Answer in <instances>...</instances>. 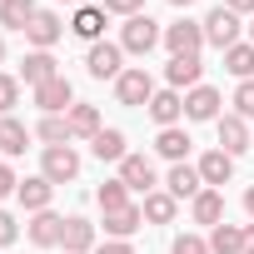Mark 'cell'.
<instances>
[{
	"instance_id": "cell-1",
	"label": "cell",
	"mask_w": 254,
	"mask_h": 254,
	"mask_svg": "<svg viewBox=\"0 0 254 254\" xmlns=\"http://www.w3.org/2000/svg\"><path fill=\"white\" fill-rule=\"evenodd\" d=\"M160 40H165V30H160L150 15H130V20L120 25V50H125V55H150Z\"/></svg>"
},
{
	"instance_id": "cell-2",
	"label": "cell",
	"mask_w": 254,
	"mask_h": 254,
	"mask_svg": "<svg viewBox=\"0 0 254 254\" xmlns=\"http://www.w3.org/2000/svg\"><path fill=\"white\" fill-rule=\"evenodd\" d=\"M204 45H214V50H229V45H239V15L229 10V5H214L204 20Z\"/></svg>"
},
{
	"instance_id": "cell-3",
	"label": "cell",
	"mask_w": 254,
	"mask_h": 254,
	"mask_svg": "<svg viewBox=\"0 0 254 254\" xmlns=\"http://www.w3.org/2000/svg\"><path fill=\"white\" fill-rule=\"evenodd\" d=\"M115 100H120V105H130V110L150 105V100H155V80H150V70H145V65L125 70V75L115 80Z\"/></svg>"
},
{
	"instance_id": "cell-4",
	"label": "cell",
	"mask_w": 254,
	"mask_h": 254,
	"mask_svg": "<svg viewBox=\"0 0 254 254\" xmlns=\"http://www.w3.org/2000/svg\"><path fill=\"white\" fill-rule=\"evenodd\" d=\"M85 70H90L95 80H120V75H125V50H120V40H100V45H90Z\"/></svg>"
},
{
	"instance_id": "cell-5",
	"label": "cell",
	"mask_w": 254,
	"mask_h": 254,
	"mask_svg": "<svg viewBox=\"0 0 254 254\" xmlns=\"http://www.w3.org/2000/svg\"><path fill=\"white\" fill-rule=\"evenodd\" d=\"M40 175H45L50 185H70V180L80 175V155H75L70 145H50L45 160H40Z\"/></svg>"
},
{
	"instance_id": "cell-6",
	"label": "cell",
	"mask_w": 254,
	"mask_h": 254,
	"mask_svg": "<svg viewBox=\"0 0 254 254\" xmlns=\"http://www.w3.org/2000/svg\"><path fill=\"white\" fill-rule=\"evenodd\" d=\"M165 45H170V55H199L204 50V25L199 20H175V25H165Z\"/></svg>"
},
{
	"instance_id": "cell-7",
	"label": "cell",
	"mask_w": 254,
	"mask_h": 254,
	"mask_svg": "<svg viewBox=\"0 0 254 254\" xmlns=\"http://www.w3.org/2000/svg\"><path fill=\"white\" fill-rule=\"evenodd\" d=\"M35 105H40L45 115H70V105H75V85H70L65 75H55V80L35 85Z\"/></svg>"
},
{
	"instance_id": "cell-8",
	"label": "cell",
	"mask_w": 254,
	"mask_h": 254,
	"mask_svg": "<svg viewBox=\"0 0 254 254\" xmlns=\"http://www.w3.org/2000/svg\"><path fill=\"white\" fill-rule=\"evenodd\" d=\"M120 180L130 185V194H155V165H150V155H125L120 160Z\"/></svg>"
},
{
	"instance_id": "cell-9",
	"label": "cell",
	"mask_w": 254,
	"mask_h": 254,
	"mask_svg": "<svg viewBox=\"0 0 254 254\" xmlns=\"http://www.w3.org/2000/svg\"><path fill=\"white\" fill-rule=\"evenodd\" d=\"M199 75H204V60H199V55H170V65H165L170 90H185V95L199 85Z\"/></svg>"
},
{
	"instance_id": "cell-10",
	"label": "cell",
	"mask_w": 254,
	"mask_h": 254,
	"mask_svg": "<svg viewBox=\"0 0 254 254\" xmlns=\"http://www.w3.org/2000/svg\"><path fill=\"white\" fill-rule=\"evenodd\" d=\"M25 234H30V244H35V249H55V244L65 239V219H60L55 209H40V214L25 224Z\"/></svg>"
},
{
	"instance_id": "cell-11",
	"label": "cell",
	"mask_w": 254,
	"mask_h": 254,
	"mask_svg": "<svg viewBox=\"0 0 254 254\" xmlns=\"http://www.w3.org/2000/svg\"><path fill=\"white\" fill-rule=\"evenodd\" d=\"M214 130H219V150H224V155L239 160V155L249 150V120H239V115H219Z\"/></svg>"
},
{
	"instance_id": "cell-12",
	"label": "cell",
	"mask_w": 254,
	"mask_h": 254,
	"mask_svg": "<svg viewBox=\"0 0 254 254\" xmlns=\"http://www.w3.org/2000/svg\"><path fill=\"white\" fill-rule=\"evenodd\" d=\"M60 35H65V20H60L55 10H35V20L25 25V40H30L35 50H50Z\"/></svg>"
},
{
	"instance_id": "cell-13",
	"label": "cell",
	"mask_w": 254,
	"mask_h": 254,
	"mask_svg": "<svg viewBox=\"0 0 254 254\" xmlns=\"http://www.w3.org/2000/svg\"><path fill=\"white\" fill-rule=\"evenodd\" d=\"M145 110H150V120L160 125V130H170V125H180V115H185V95L180 90H155V100Z\"/></svg>"
},
{
	"instance_id": "cell-14",
	"label": "cell",
	"mask_w": 254,
	"mask_h": 254,
	"mask_svg": "<svg viewBox=\"0 0 254 254\" xmlns=\"http://www.w3.org/2000/svg\"><path fill=\"white\" fill-rule=\"evenodd\" d=\"M165 190H170L175 199H194V194H199V190H209V185L199 180V165H170Z\"/></svg>"
},
{
	"instance_id": "cell-15",
	"label": "cell",
	"mask_w": 254,
	"mask_h": 254,
	"mask_svg": "<svg viewBox=\"0 0 254 254\" xmlns=\"http://www.w3.org/2000/svg\"><path fill=\"white\" fill-rule=\"evenodd\" d=\"M60 75V65H55V55L50 50H30L25 60H20V80L35 90V85H45V80H55Z\"/></svg>"
},
{
	"instance_id": "cell-16",
	"label": "cell",
	"mask_w": 254,
	"mask_h": 254,
	"mask_svg": "<svg viewBox=\"0 0 254 254\" xmlns=\"http://www.w3.org/2000/svg\"><path fill=\"white\" fill-rule=\"evenodd\" d=\"M219 105H224V100H219L214 85H194V90L185 95V115H190V120H219Z\"/></svg>"
},
{
	"instance_id": "cell-17",
	"label": "cell",
	"mask_w": 254,
	"mask_h": 254,
	"mask_svg": "<svg viewBox=\"0 0 254 254\" xmlns=\"http://www.w3.org/2000/svg\"><path fill=\"white\" fill-rule=\"evenodd\" d=\"M199 180H204L209 190H224V185L234 180V155H224V150H209V155L199 160Z\"/></svg>"
},
{
	"instance_id": "cell-18",
	"label": "cell",
	"mask_w": 254,
	"mask_h": 254,
	"mask_svg": "<svg viewBox=\"0 0 254 254\" xmlns=\"http://www.w3.org/2000/svg\"><path fill=\"white\" fill-rule=\"evenodd\" d=\"M190 214H194V224H204V229L224 224V194H219V190H199V194L190 199Z\"/></svg>"
},
{
	"instance_id": "cell-19",
	"label": "cell",
	"mask_w": 254,
	"mask_h": 254,
	"mask_svg": "<svg viewBox=\"0 0 254 254\" xmlns=\"http://www.w3.org/2000/svg\"><path fill=\"white\" fill-rule=\"evenodd\" d=\"M50 194H55V185L45 180V175H30V180H20V190H15V199L30 209V214H40V209H50Z\"/></svg>"
},
{
	"instance_id": "cell-20",
	"label": "cell",
	"mask_w": 254,
	"mask_h": 254,
	"mask_svg": "<svg viewBox=\"0 0 254 254\" xmlns=\"http://www.w3.org/2000/svg\"><path fill=\"white\" fill-rule=\"evenodd\" d=\"M60 244H65V254H90V249H95V224H90L85 214H70Z\"/></svg>"
},
{
	"instance_id": "cell-21",
	"label": "cell",
	"mask_w": 254,
	"mask_h": 254,
	"mask_svg": "<svg viewBox=\"0 0 254 254\" xmlns=\"http://www.w3.org/2000/svg\"><path fill=\"white\" fill-rule=\"evenodd\" d=\"M140 224H145V209H140V204H125V209H110V214H105V234H110V239H130Z\"/></svg>"
},
{
	"instance_id": "cell-22",
	"label": "cell",
	"mask_w": 254,
	"mask_h": 254,
	"mask_svg": "<svg viewBox=\"0 0 254 254\" xmlns=\"http://www.w3.org/2000/svg\"><path fill=\"white\" fill-rule=\"evenodd\" d=\"M70 30H75L80 40L100 45V40H105V10H100V5H80V10H75V20H70Z\"/></svg>"
},
{
	"instance_id": "cell-23",
	"label": "cell",
	"mask_w": 254,
	"mask_h": 254,
	"mask_svg": "<svg viewBox=\"0 0 254 254\" xmlns=\"http://www.w3.org/2000/svg\"><path fill=\"white\" fill-rule=\"evenodd\" d=\"M70 140H95L100 130H105V125H100V110L95 105H70Z\"/></svg>"
},
{
	"instance_id": "cell-24",
	"label": "cell",
	"mask_w": 254,
	"mask_h": 254,
	"mask_svg": "<svg viewBox=\"0 0 254 254\" xmlns=\"http://www.w3.org/2000/svg\"><path fill=\"white\" fill-rule=\"evenodd\" d=\"M190 145H194V140H190V135L180 130V125H170V130H160V140H155V150H160V155H165L170 165H185Z\"/></svg>"
},
{
	"instance_id": "cell-25",
	"label": "cell",
	"mask_w": 254,
	"mask_h": 254,
	"mask_svg": "<svg viewBox=\"0 0 254 254\" xmlns=\"http://www.w3.org/2000/svg\"><path fill=\"white\" fill-rule=\"evenodd\" d=\"M90 155H95V160H110V165H120L125 155H130V150H125V130H100V135L90 140Z\"/></svg>"
},
{
	"instance_id": "cell-26",
	"label": "cell",
	"mask_w": 254,
	"mask_h": 254,
	"mask_svg": "<svg viewBox=\"0 0 254 254\" xmlns=\"http://www.w3.org/2000/svg\"><path fill=\"white\" fill-rule=\"evenodd\" d=\"M209 254H244V224H214L209 229Z\"/></svg>"
},
{
	"instance_id": "cell-27",
	"label": "cell",
	"mask_w": 254,
	"mask_h": 254,
	"mask_svg": "<svg viewBox=\"0 0 254 254\" xmlns=\"http://www.w3.org/2000/svg\"><path fill=\"white\" fill-rule=\"evenodd\" d=\"M35 0H0V25L5 30H25L30 20H35Z\"/></svg>"
},
{
	"instance_id": "cell-28",
	"label": "cell",
	"mask_w": 254,
	"mask_h": 254,
	"mask_svg": "<svg viewBox=\"0 0 254 254\" xmlns=\"http://www.w3.org/2000/svg\"><path fill=\"white\" fill-rule=\"evenodd\" d=\"M25 145H30V130H25L15 115H5V120H0V150L15 160V155H25Z\"/></svg>"
},
{
	"instance_id": "cell-29",
	"label": "cell",
	"mask_w": 254,
	"mask_h": 254,
	"mask_svg": "<svg viewBox=\"0 0 254 254\" xmlns=\"http://www.w3.org/2000/svg\"><path fill=\"white\" fill-rule=\"evenodd\" d=\"M140 209H145V219H150V224H170V219H175V209H180V199H175L170 190H155V194H145V204H140Z\"/></svg>"
},
{
	"instance_id": "cell-30",
	"label": "cell",
	"mask_w": 254,
	"mask_h": 254,
	"mask_svg": "<svg viewBox=\"0 0 254 254\" xmlns=\"http://www.w3.org/2000/svg\"><path fill=\"white\" fill-rule=\"evenodd\" d=\"M224 70L239 75V80H254V45H244V40L229 45V50H224Z\"/></svg>"
},
{
	"instance_id": "cell-31",
	"label": "cell",
	"mask_w": 254,
	"mask_h": 254,
	"mask_svg": "<svg viewBox=\"0 0 254 254\" xmlns=\"http://www.w3.org/2000/svg\"><path fill=\"white\" fill-rule=\"evenodd\" d=\"M35 135L45 140V150H50V145H70V120H65V115H45V120L35 125Z\"/></svg>"
},
{
	"instance_id": "cell-32",
	"label": "cell",
	"mask_w": 254,
	"mask_h": 254,
	"mask_svg": "<svg viewBox=\"0 0 254 254\" xmlns=\"http://www.w3.org/2000/svg\"><path fill=\"white\" fill-rule=\"evenodd\" d=\"M95 199H100L105 214H110V209H125V204H130V185H125V180H105V185L95 190Z\"/></svg>"
},
{
	"instance_id": "cell-33",
	"label": "cell",
	"mask_w": 254,
	"mask_h": 254,
	"mask_svg": "<svg viewBox=\"0 0 254 254\" xmlns=\"http://www.w3.org/2000/svg\"><path fill=\"white\" fill-rule=\"evenodd\" d=\"M15 100H20V80L0 70V120H5V115L15 110Z\"/></svg>"
},
{
	"instance_id": "cell-34",
	"label": "cell",
	"mask_w": 254,
	"mask_h": 254,
	"mask_svg": "<svg viewBox=\"0 0 254 254\" xmlns=\"http://www.w3.org/2000/svg\"><path fill=\"white\" fill-rule=\"evenodd\" d=\"M234 115H239V120H254V80H239V90H234Z\"/></svg>"
},
{
	"instance_id": "cell-35",
	"label": "cell",
	"mask_w": 254,
	"mask_h": 254,
	"mask_svg": "<svg viewBox=\"0 0 254 254\" xmlns=\"http://www.w3.org/2000/svg\"><path fill=\"white\" fill-rule=\"evenodd\" d=\"M100 10H105V15H125V20H130V15H145V0H100Z\"/></svg>"
},
{
	"instance_id": "cell-36",
	"label": "cell",
	"mask_w": 254,
	"mask_h": 254,
	"mask_svg": "<svg viewBox=\"0 0 254 254\" xmlns=\"http://www.w3.org/2000/svg\"><path fill=\"white\" fill-rule=\"evenodd\" d=\"M170 254H209V239L204 234H175V249Z\"/></svg>"
},
{
	"instance_id": "cell-37",
	"label": "cell",
	"mask_w": 254,
	"mask_h": 254,
	"mask_svg": "<svg viewBox=\"0 0 254 254\" xmlns=\"http://www.w3.org/2000/svg\"><path fill=\"white\" fill-rule=\"evenodd\" d=\"M15 234H20L15 214H5V209H0V249H5V244H15Z\"/></svg>"
},
{
	"instance_id": "cell-38",
	"label": "cell",
	"mask_w": 254,
	"mask_h": 254,
	"mask_svg": "<svg viewBox=\"0 0 254 254\" xmlns=\"http://www.w3.org/2000/svg\"><path fill=\"white\" fill-rule=\"evenodd\" d=\"M15 190H20L15 170H10V165H0V199H5V194H15Z\"/></svg>"
},
{
	"instance_id": "cell-39",
	"label": "cell",
	"mask_w": 254,
	"mask_h": 254,
	"mask_svg": "<svg viewBox=\"0 0 254 254\" xmlns=\"http://www.w3.org/2000/svg\"><path fill=\"white\" fill-rule=\"evenodd\" d=\"M95 254H135V244H130V239H105Z\"/></svg>"
},
{
	"instance_id": "cell-40",
	"label": "cell",
	"mask_w": 254,
	"mask_h": 254,
	"mask_svg": "<svg viewBox=\"0 0 254 254\" xmlns=\"http://www.w3.org/2000/svg\"><path fill=\"white\" fill-rule=\"evenodd\" d=\"M219 5H229L234 15H254V0H219Z\"/></svg>"
},
{
	"instance_id": "cell-41",
	"label": "cell",
	"mask_w": 254,
	"mask_h": 254,
	"mask_svg": "<svg viewBox=\"0 0 254 254\" xmlns=\"http://www.w3.org/2000/svg\"><path fill=\"white\" fill-rule=\"evenodd\" d=\"M244 254H254V224H244Z\"/></svg>"
},
{
	"instance_id": "cell-42",
	"label": "cell",
	"mask_w": 254,
	"mask_h": 254,
	"mask_svg": "<svg viewBox=\"0 0 254 254\" xmlns=\"http://www.w3.org/2000/svg\"><path fill=\"white\" fill-rule=\"evenodd\" d=\"M244 214H249V219H254V185H249V190H244Z\"/></svg>"
},
{
	"instance_id": "cell-43",
	"label": "cell",
	"mask_w": 254,
	"mask_h": 254,
	"mask_svg": "<svg viewBox=\"0 0 254 254\" xmlns=\"http://www.w3.org/2000/svg\"><path fill=\"white\" fill-rule=\"evenodd\" d=\"M170 5H180V10H185V5H194V0H170Z\"/></svg>"
},
{
	"instance_id": "cell-44",
	"label": "cell",
	"mask_w": 254,
	"mask_h": 254,
	"mask_svg": "<svg viewBox=\"0 0 254 254\" xmlns=\"http://www.w3.org/2000/svg\"><path fill=\"white\" fill-rule=\"evenodd\" d=\"M0 60H5V35H0Z\"/></svg>"
},
{
	"instance_id": "cell-45",
	"label": "cell",
	"mask_w": 254,
	"mask_h": 254,
	"mask_svg": "<svg viewBox=\"0 0 254 254\" xmlns=\"http://www.w3.org/2000/svg\"><path fill=\"white\" fill-rule=\"evenodd\" d=\"M249 45H254V20H249Z\"/></svg>"
},
{
	"instance_id": "cell-46",
	"label": "cell",
	"mask_w": 254,
	"mask_h": 254,
	"mask_svg": "<svg viewBox=\"0 0 254 254\" xmlns=\"http://www.w3.org/2000/svg\"><path fill=\"white\" fill-rule=\"evenodd\" d=\"M60 5H80V0H60Z\"/></svg>"
}]
</instances>
